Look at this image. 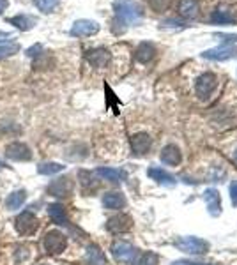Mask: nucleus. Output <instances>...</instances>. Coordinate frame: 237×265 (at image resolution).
I'll return each mask as SVG.
<instances>
[{
    "label": "nucleus",
    "mask_w": 237,
    "mask_h": 265,
    "mask_svg": "<svg viewBox=\"0 0 237 265\" xmlns=\"http://www.w3.org/2000/svg\"><path fill=\"white\" fill-rule=\"evenodd\" d=\"M113 11H115V23L126 25V27L140 23V20L144 16V11L135 0H115Z\"/></svg>",
    "instance_id": "f257e3e1"
},
{
    "label": "nucleus",
    "mask_w": 237,
    "mask_h": 265,
    "mask_svg": "<svg viewBox=\"0 0 237 265\" xmlns=\"http://www.w3.org/2000/svg\"><path fill=\"white\" fill-rule=\"evenodd\" d=\"M175 247L188 255H204L209 249V244L198 237H181L175 241Z\"/></svg>",
    "instance_id": "f03ea898"
},
{
    "label": "nucleus",
    "mask_w": 237,
    "mask_h": 265,
    "mask_svg": "<svg viewBox=\"0 0 237 265\" xmlns=\"http://www.w3.org/2000/svg\"><path fill=\"white\" fill-rule=\"evenodd\" d=\"M67 246V239L62 232H57V230H51V232L46 233L44 237V249L50 255H59L62 253Z\"/></svg>",
    "instance_id": "7ed1b4c3"
},
{
    "label": "nucleus",
    "mask_w": 237,
    "mask_h": 265,
    "mask_svg": "<svg viewBox=\"0 0 237 265\" xmlns=\"http://www.w3.org/2000/svg\"><path fill=\"white\" fill-rule=\"evenodd\" d=\"M99 32V23L92 20H76L69 34L73 38H88V36H96Z\"/></svg>",
    "instance_id": "20e7f679"
},
{
    "label": "nucleus",
    "mask_w": 237,
    "mask_h": 265,
    "mask_svg": "<svg viewBox=\"0 0 237 265\" xmlns=\"http://www.w3.org/2000/svg\"><path fill=\"white\" fill-rule=\"evenodd\" d=\"M218 87V76L213 75V73H204L202 76L196 78L195 90L200 98H209L211 94L216 90Z\"/></svg>",
    "instance_id": "39448f33"
},
{
    "label": "nucleus",
    "mask_w": 237,
    "mask_h": 265,
    "mask_svg": "<svg viewBox=\"0 0 237 265\" xmlns=\"http://www.w3.org/2000/svg\"><path fill=\"white\" fill-rule=\"evenodd\" d=\"M14 226H16L18 233H22V235H32L38 230L39 221L32 212H22L16 218V221H14Z\"/></svg>",
    "instance_id": "423d86ee"
},
{
    "label": "nucleus",
    "mask_w": 237,
    "mask_h": 265,
    "mask_svg": "<svg viewBox=\"0 0 237 265\" xmlns=\"http://www.w3.org/2000/svg\"><path fill=\"white\" fill-rule=\"evenodd\" d=\"M85 59H87V62L92 65V67L103 69V67H107V65L110 64L112 53H110L107 48H94V50H88L87 53H85Z\"/></svg>",
    "instance_id": "0eeeda50"
},
{
    "label": "nucleus",
    "mask_w": 237,
    "mask_h": 265,
    "mask_svg": "<svg viewBox=\"0 0 237 265\" xmlns=\"http://www.w3.org/2000/svg\"><path fill=\"white\" fill-rule=\"evenodd\" d=\"M237 55V48L230 46V44H223V46H218V48H211V50H205L202 53L204 59L207 61H228V59H234Z\"/></svg>",
    "instance_id": "6e6552de"
},
{
    "label": "nucleus",
    "mask_w": 237,
    "mask_h": 265,
    "mask_svg": "<svg viewBox=\"0 0 237 265\" xmlns=\"http://www.w3.org/2000/svg\"><path fill=\"white\" fill-rule=\"evenodd\" d=\"M48 193L51 196H59V198H65V196H69L73 193V182H71L69 177H61V179H57L53 181L48 186Z\"/></svg>",
    "instance_id": "1a4fd4ad"
},
{
    "label": "nucleus",
    "mask_w": 237,
    "mask_h": 265,
    "mask_svg": "<svg viewBox=\"0 0 237 265\" xmlns=\"http://www.w3.org/2000/svg\"><path fill=\"white\" fill-rule=\"evenodd\" d=\"M131 226H133V219L128 214H117L108 219L107 223V230L112 233H124L131 230Z\"/></svg>",
    "instance_id": "9d476101"
},
{
    "label": "nucleus",
    "mask_w": 237,
    "mask_h": 265,
    "mask_svg": "<svg viewBox=\"0 0 237 265\" xmlns=\"http://www.w3.org/2000/svg\"><path fill=\"white\" fill-rule=\"evenodd\" d=\"M5 158L13 159V161H28L32 158L30 149H28L25 143H20V142H14V143L7 145L5 149Z\"/></svg>",
    "instance_id": "9b49d317"
},
{
    "label": "nucleus",
    "mask_w": 237,
    "mask_h": 265,
    "mask_svg": "<svg viewBox=\"0 0 237 265\" xmlns=\"http://www.w3.org/2000/svg\"><path fill=\"white\" fill-rule=\"evenodd\" d=\"M112 255L115 256V260H119V262H131L135 258L136 249L131 246V244H128V242L119 241V242H113Z\"/></svg>",
    "instance_id": "f8f14e48"
},
{
    "label": "nucleus",
    "mask_w": 237,
    "mask_h": 265,
    "mask_svg": "<svg viewBox=\"0 0 237 265\" xmlns=\"http://www.w3.org/2000/svg\"><path fill=\"white\" fill-rule=\"evenodd\" d=\"M151 145H152V140L147 133H138L131 138V150L135 156H144L151 149Z\"/></svg>",
    "instance_id": "ddd939ff"
},
{
    "label": "nucleus",
    "mask_w": 237,
    "mask_h": 265,
    "mask_svg": "<svg viewBox=\"0 0 237 265\" xmlns=\"http://www.w3.org/2000/svg\"><path fill=\"white\" fill-rule=\"evenodd\" d=\"M204 200L207 204V209H209L211 216H219V212H221V198H219L218 191L207 189L204 193Z\"/></svg>",
    "instance_id": "4468645a"
},
{
    "label": "nucleus",
    "mask_w": 237,
    "mask_h": 265,
    "mask_svg": "<svg viewBox=\"0 0 237 265\" xmlns=\"http://www.w3.org/2000/svg\"><path fill=\"white\" fill-rule=\"evenodd\" d=\"M159 159L165 164L175 166V164L181 163V150L177 149L175 145H167V147H163L161 154H159Z\"/></svg>",
    "instance_id": "2eb2a0df"
},
{
    "label": "nucleus",
    "mask_w": 237,
    "mask_h": 265,
    "mask_svg": "<svg viewBox=\"0 0 237 265\" xmlns=\"http://www.w3.org/2000/svg\"><path fill=\"white\" fill-rule=\"evenodd\" d=\"M124 205H126V198L119 191H112V193H107V195L103 196V207H105V209L117 210V209H122Z\"/></svg>",
    "instance_id": "dca6fc26"
},
{
    "label": "nucleus",
    "mask_w": 237,
    "mask_h": 265,
    "mask_svg": "<svg viewBox=\"0 0 237 265\" xmlns=\"http://www.w3.org/2000/svg\"><path fill=\"white\" fill-rule=\"evenodd\" d=\"M48 214H50L53 223L61 224V226H67V224H69V219H67V214H65L64 205L51 204L50 207H48Z\"/></svg>",
    "instance_id": "f3484780"
},
{
    "label": "nucleus",
    "mask_w": 237,
    "mask_h": 265,
    "mask_svg": "<svg viewBox=\"0 0 237 265\" xmlns=\"http://www.w3.org/2000/svg\"><path fill=\"white\" fill-rule=\"evenodd\" d=\"M9 23L14 25V27L22 30V32H27L30 28H34V25L38 23V20L34 16H28V14H18V16H13L9 18Z\"/></svg>",
    "instance_id": "a211bd4d"
},
{
    "label": "nucleus",
    "mask_w": 237,
    "mask_h": 265,
    "mask_svg": "<svg viewBox=\"0 0 237 265\" xmlns=\"http://www.w3.org/2000/svg\"><path fill=\"white\" fill-rule=\"evenodd\" d=\"M154 55H156V48H154L152 42H142L138 48H136L135 51V57L136 61L142 62V64H147V62H151L154 59Z\"/></svg>",
    "instance_id": "6ab92c4d"
},
{
    "label": "nucleus",
    "mask_w": 237,
    "mask_h": 265,
    "mask_svg": "<svg viewBox=\"0 0 237 265\" xmlns=\"http://www.w3.org/2000/svg\"><path fill=\"white\" fill-rule=\"evenodd\" d=\"M147 175H149L152 181L158 182V184H161V186H173V184H175V179L168 172L161 170V168H151L149 172H147Z\"/></svg>",
    "instance_id": "aec40b11"
},
{
    "label": "nucleus",
    "mask_w": 237,
    "mask_h": 265,
    "mask_svg": "<svg viewBox=\"0 0 237 265\" xmlns=\"http://www.w3.org/2000/svg\"><path fill=\"white\" fill-rule=\"evenodd\" d=\"M200 11V5L196 0H181L179 2V14L184 18H196Z\"/></svg>",
    "instance_id": "412c9836"
},
{
    "label": "nucleus",
    "mask_w": 237,
    "mask_h": 265,
    "mask_svg": "<svg viewBox=\"0 0 237 265\" xmlns=\"http://www.w3.org/2000/svg\"><path fill=\"white\" fill-rule=\"evenodd\" d=\"M25 200H27V193H25L23 189L14 191V193H11V195L7 196V200H5V207H7L9 210L20 209V207L23 205Z\"/></svg>",
    "instance_id": "4be33fe9"
},
{
    "label": "nucleus",
    "mask_w": 237,
    "mask_h": 265,
    "mask_svg": "<svg viewBox=\"0 0 237 265\" xmlns=\"http://www.w3.org/2000/svg\"><path fill=\"white\" fill-rule=\"evenodd\" d=\"M98 173L101 179H105V181H110V182H121L124 181V172H121V170H115V168H98Z\"/></svg>",
    "instance_id": "5701e85b"
},
{
    "label": "nucleus",
    "mask_w": 237,
    "mask_h": 265,
    "mask_svg": "<svg viewBox=\"0 0 237 265\" xmlns=\"http://www.w3.org/2000/svg\"><path fill=\"white\" fill-rule=\"evenodd\" d=\"M87 260L90 265H107V258L98 246H90L87 249Z\"/></svg>",
    "instance_id": "b1692460"
},
{
    "label": "nucleus",
    "mask_w": 237,
    "mask_h": 265,
    "mask_svg": "<svg viewBox=\"0 0 237 265\" xmlns=\"http://www.w3.org/2000/svg\"><path fill=\"white\" fill-rule=\"evenodd\" d=\"M211 21H213V23H218V25H228V23H234V18L228 11L216 9L213 14H211Z\"/></svg>",
    "instance_id": "393cba45"
},
{
    "label": "nucleus",
    "mask_w": 237,
    "mask_h": 265,
    "mask_svg": "<svg viewBox=\"0 0 237 265\" xmlns=\"http://www.w3.org/2000/svg\"><path fill=\"white\" fill-rule=\"evenodd\" d=\"M64 170V164L61 163H41L38 166V172L41 175H53V173H59Z\"/></svg>",
    "instance_id": "a878e982"
},
{
    "label": "nucleus",
    "mask_w": 237,
    "mask_h": 265,
    "mask_svg": "<svg viewBox=\"0 0 237 265\" xmlns=\"http://www.w3.org/2000/svg\"><path fill=\"white\" fill-rule=\"evenodd\" d=\"M34 4H36V7H38L39 11L50 14L53 13V9L59 5V0H34Z\"/></svg>",
    "instance_id": "bb28decb"
},
{
    "label": "nucleus",
    "mask_w": 237,
    "mask_h": 265,
    "mask_svg": "<svg viewBox=\"0 0 237 265\" xmlns=\"http://www.w3.org/2000/svg\"><path fill=\"white\" fill-rule=\"evenodd\" d=\"M20 51V44L16 42H9V44H0V59H5V57H11L14 53Z\"/></svg>",
    "instance_id": "cd10ccee"
},
{
    "label": "nucleus",
    "mask_w": 237,
    "mask_h": 265,
    "mask_svg": "<svg viewBox=\"0 0 237 265\" xmlns=\"http://www.w3.org/2000/svg\"><path fill=\"white\" fill-rule=\"evenodd\" d=\"M158 262H159V256L156 255V253L147 251L145 255H142L138 265H158Z\"/></svg>",
    "instance_id": "c85d7f7f"
},
{
    "label": "nucleus",
    "mask_w": 237,
    "mask_h": 265,
    "mask_svg": "<svg viewBox=\"0 0 237 265\" xmlns=\"http://www.w3.org/2000/svg\"><path fill=\"white\" fill-rule=\"evenodd\" d=\"M147 4H149L154 11H158V13H161V11H165V9L168 7V4H170V0H147Z\"/></svg>",
    "instance_id": "c756f323"
},
{
    "label": "nucleus",
    "mask_w": 237,
    "mask_h": 265,
    "mask_svg": "<svg viewBox=\"0 0 237 265\" xmlns=\"http://www.w3.org/2000/svg\"><path fill=\"white\" fill-rule=\"evenodd\" d=\"M39 53H43V46L41 44H34L27 50V57H38Z\"/></svg>",
    "instance_id": "7c9ffc66"
},
{
    "label": "nucleus",
    "mask_w": 237,
    "mask_h": 265,
    "mask_svg": "<svg viewBox=\"0 0 237 265\" xmlns=\"http://www.w3.org/2000/svg\"><path fill=\"white\" fill-rule=\"evenodd\" d=\"M230 200H232V204L237 207V181H234L232 184H230Z\"/></svg>",
    "instance_id": "2f4dec72"
},
{
    "label": "nucleus",
    "mask_w": 237,
    "mask_h": 265,
    "mask_svg": "<svg viewBox=\"0 0 237 265\" xmlns=\"http://www.w3.org/2000/svg\"><path fill=\"white\" fill-rule=\"evenodd\" d=\"M172 265H213V264H198V262H190V260H177Z\"/></svg>",
    "instance_id": "473e14b6"
},
{
    "label": "nucleus",
    "mask_w": 237,
    "mask_h": 265,
    "mask_svg": "<svg viewBox=\"0 0 237 265\" xmlns=\"http://www.w3.org/2000/svg\"><path fill=\"white\" fill-rule=\"evenodd\" d=\"M11 38H13V34H11V32H4V30H0V42L9 41Z\"/></svg>",
    "instance_id": "72a5a7b5"
},
{
    "label": "nucleus",
    "mask_w": 237,
    "mask_h": 265,
    "mask_svg": "<svg viewBox=\"0 0 237 265\" xmlns=\"http://www.w3.org/2000/svg\"><path fill=\"white\" fill-rule=\"evenodd\" d=\"M218 38H223V41H237V36H228V34H219Z\"/></svg>",
    "instance_id": "f704fd0d"
},
{
    "label": "nucleus",
    "mask_w": 237,
    "mask_h": 265,
    "mask_svg": "<svg viewBox=\"0 0 237 265\" xmlns=\"http://www.w3.org/2000/svg\"><path fill=\"white\" fill-rule=\"evenodd\" d=\"M7 7H9V0H0V14L4 13Z\"/></svg>",
    "instance_id": "c9c22d12"
},
{
    "label": "nucleus",
    "mask_w": 237,
    "mask_h": 265,
    "mask_svg": "<svg viewBox=\"0 0 237 265\" xmlns=\"http://www.w3.org/2000/svg\"><path fill=\"white\" fill-rule=\"evenodd\" d=\"M4 166H7V164H5V163H2V161H0V168H4Z\"/></svg>",
    "instance_id": "e433bc0d"
},
{
    "label": "nucleus",
    "mask_w": 237,
    "mask_h": 265,
    "mask_svg": "<svg viewBox=\"0 0 237 265\" xmlns=\"http://www.w3.org/2000/svg\"><path fill=\"white\" fill-rule=\"evenodd\" d=\"M234 158H236V161H237V149H236V154H234Z\"/></svg>",
    "instance_id": "4c0bfd02"
},
{
    "label": "nucleus",
    "mask_w": 237,
    "mask_h": 265,
    "mask_svg": "<svg viewBox=\"0 0 237 265\" xmlns=\"http://www.w3.org/2000/svg\"><path fill=\"white\" fill-rule=\"evenodd\" d=\"M41 265H48V264H41Z\"/></svg>",
    "instance_id": "58836bf2"
}]
</instances>
